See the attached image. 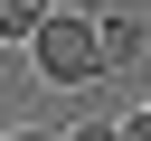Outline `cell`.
Segmentation results:
<instances>
[{
	"label": "cell",
	"instance_id": "cell-4",
	"mask_svg": "<svg viewBox=\"0 0 151 141\" xmlns=\"http://www.w3.org/2000/svg\"><path fill=\"white\" fill-rule=\"evenodd\" d=\"M113 141H151V103H142V113H123V122H113Z\"/></svg>",
	"mask_w": 151,
	"mask_h": 141
},
{
	"label": "cell",
	"instance_id": "cell-2",
	"mask_svg": "<svg viewBox=\"0 0 151 141\" xmlns=\"http://www.w3.org/2000/svg\"><path fill=\"white\" fill-rule=\"evenodd\" d=\"M94 47H104V66H132V56L151 47V28H142V19H94Z\"/></svg>",
	"mask_w": 151,
	"mask_h": 141
},
{
	"label": "cell",
	"instance_id": "cell-3",
	"mask_svg": "<svg viewBox=\"0 0 151 141\" xmlns=\"http://www.w3.org/2000/svg\"><path fill=\"white\" fill-rule=\"evenodd\" d=\"M38 19H47V0H0V38H28Z\"/></svg>",
	"mask_w": 151,
	"mask_h": 141
},
{
	"label": "cell",
	"instance_id": "cell-6",
	"mask_svg": "<svg viewBox=\"0 0 151 141\" xmlns=\"http://www.w3.org/2000/svg\"><path fill=\"white\" fill-rule=\"evenodd\" d=\"M9 141H57V132H9Z\"/></svg>",
	"mask_w": 151,
	"mask_h": 141
},
{
	"label": "cell",
	"instance_id": "cell-5",
	"mask_svg": "<svg viewBox=\"0 0 151 141\" xmlns=\"http://www.w3.org/2000/svg\"><path fill=\"white\" fill-rule=\"evenodd\" d=\"M66 141H113V122H85V132H66Z\"/></svg>",
	"mask_w": 151,
	"mask_h": 141
},
{
	"label": "cell",
	"instance_id": "cell-1",
	"mask_svg": "<svg viewBox=\"0 0 151 141\" xmlns=\"http://www.w3.org/2000/svg\"><path fill=\"white\" fill-rule=\"evenodd\" d=\"M28 56H38V85H94V75H104L94 9H47V19L28 28Z\"/></svg>",
	"mask_w": 151,
	"mask_h": 141
}]
</instances>
